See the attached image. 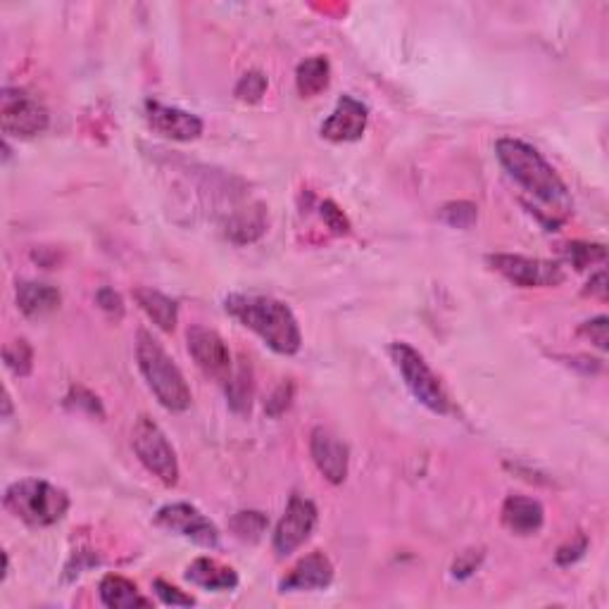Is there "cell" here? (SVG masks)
Listing matches in <instances>:
<instances>
[{"instance_id": "1", "label": "cell", "mask_w": 609, "mask_h": 609, "mask_svg": "<svg viewBox=\"0 0 609 609\" xmlns=\"http://www.w3.org/2000/svg\"><path fill=\"white\" fill-rule=\"evenodd\" d=\"M495 155L507 174L541 205L538 215L545 224L557 226L569 217L574 203L567 186L536 148L517 138H500L495 143Z\"/></svg>"}, {"instance_id": "2", "label": "cell", "mask_w": 609, "mask_h": 609, "mask_svg": "<svg viewBox=\"0 0 609 609\" xmlns=\"http://www.w3.org/2000/svg\"><path fill=\"white\" fill-rule=\"evenodd\" d=\"M226 312L238 319L246 329L255 331L274 353L295 355L303 343L298 319L291 307L269 295H246L234 293L226 298Z\"/></svg>"}, {"instance_id": "3", "label": "cell", "mask_w": 609, "mask_h": 609, "mask_svg": "<svg viewBox=\"0 0 609 609\" xmlns=\"http://www.w3.org/2000/svg\"><path fill=\"white\" fill-rule=\"evenodd\" d=\"M136 360L143 379L148 381V388L162 407L172 412H184L191 407V388H188L184 374L148 331H138Z\"/></svg>"}, {"instance_id": "4", "label": "cell", "mask_w": 609, "mask_h": 609, "mask_svg": "<svg viewBox=\"0 0 609 609\" xmlns=\"http://www.w3.org/2000/svg\"><path fill=\"white\" fill-rule=\"evenodd\" d=\"M5 510L22 519L24 524L43 529L53 526L65 517L69 510V495L62 488L48 481L24 479L8 486L5 491Z\"/></svg>"}, {"instance_id": "5", "label": "cell", "mask_w": 609, "mask_h": 609, "mask_svg": "<svg viewBox=\"0 0 609 609\" xmlns=\"http://www.w3.org/2000/svg\"><path fill=\"white\" fill-rule=\"evenodd\" d=\"M391 357L398 367V372L403 374L407 388L414 398L419 400L424 407H429L436 414H448L450 412V398L445 393V388L438 381V376L431 372L429 364L424 362V357L407 343H393L391 345Z\"/></svg>"}, {"instance_id": "6", "label": "cell", "mask_w": 609, "mask_h": 609, "mask_svg": "<svg viewBox=\"0 0 609 609\" xmlns=\"http://www.w3.org/2000/svg\"><path fill=\"white\" fill-rule=\"evenodd\" d=\"M131 445L138 460L150 474H155L165 486H177L179 483V462L177 452L169 445L167 436L153 419L138 417L131 431Z\"/></svg>"}, {"instance_id": "7", "label": "cell", "mask_w": 609, "mask_h": 609, "mask_svg": "<svg viewBox=\"0 0 609 609\" xmlns=\"http://www.w3.org/2000/svg\"><path fill=\"white\" fill-rule=\"evenodd\" d=\"M3 131L17 138H31L48 127V110L39 98L24 89H5L0 98Z\"/></svg>"}, {"instance_id": "8", "label": "cell", "mask_w": 609, "mask_h": 609, "mask_svg": "<svg viewBox=\"0 0 609 609\" xmlns=\"http://www.w3.org/2000/svg\"><path fill=\"white\" fill-rule=\"evenodd\" d=\"M317 526V507L315 502L293 493L288 500V507L276 524L274 531V550L279 557H288L312 536Z\"/></svg>"}, {"instance_id": "9", "label": "cell", "mask_w": 609, "mask_h": 609, "mask_svg": "<svg viewBox=\"0 0 609 609\" xmlns=\"http://www.w3.org/2000/svg\"><path fill=\"white\" fill-rule=\"evenodd\" d=\"M495 272H500L507 281L521 288H543V286H560L564 281V272L555 262L536 260V257L524 255H491L488 257Z\"/></svg>"}, {"instance_id": "10", "label": "cell", "mask_w": 609, "mask_h": 609, "mask_svg": "<svg viewBox=\"0 0 609 609\" xmlns=\"http://www.w3.org/2000/svg\"><path fill=\"white\" fill-rule=\"evenodd\" d=\"M155 524L172 533H179V536L203 545V548H217L219 543L217 526L188 502H174V505L162 507L155 514Z\"/></svg>"}, {"instance_id": "11", "label": "cell", "mask_w": 609, "mask_h": 609, "mask_svg": "<svg viewBox=\"0 0 609 609\" xmlns=\"http://www.w3.org/2000/svg\"><path fill=\"white\" fill-rule=\"evenodd\" d=\"M188 353L207 376L226 384L234 374L231 367V353L226 348L224 338L207 326H191L188 329Z\"/></svg>"}, {"instance_id": "12", "label": "cell", "mask_w": 609, "mask_h": 609, "mask_svg": "<svg viewBox=\"0 0 609 609\" xmlns=\"http://www.w3.org/2000/svg\"><path fill=\"white\" fill-rule=\"evenodd\" d=\"M146 119L150 129L158 131L160 136L174 138V141H193L203 134V119L191 115V112L167 108V105L148 100L146 103Z\"/></svg>"}, {"instance_id": "13", "label": "cell", "mask_w": 609, "mask_h": 609, "mask_svg": "<svg viewBox=\"0 0 609 609\" xmlns=\"http://www.w3.org/2000/svg\"><path fill=\"white\" fill-rule=\"evenodd\" d=\"M364 129H367V105L353 96H343L331 117L322 124V136L334 143H348L362 138Z\"/></svg>"}, {"instance_id": "14", "label": "cell", "mask_w": 609, "mask_h": 609, "mask_svg": "<svg viewBox=\"0 0 609 609\" xmlns=\"http://www.w3.org/2000/svg\"><path fill=\"white\" fill-rule=\"evenodd\" d=\"M310 450L312 460H315L317 469L324 474L326 481H331L334 486L345 481V476H348V448L338 441L334 433L319 426V429L312 431Z\"/></svg>"}, {"instance_id": "15", "label": "cell", "mask_w": 609, "mask_h": 609, "mask_svg": "<svg viewBox=\"0 0 609 609\" xmlns=\"http://www.w3.org/2000/svg\"><path fill=\"white\" fill-rule=\"evenodd\" d=\"M334 581V564L324 552H312L291 569V574L281 581V593L291 590H324Z\"/></svg>"}, {"instance_id": "16", "label": "cell", "mask_w": 609, "mask_h": 609, "mask_svg": "<svg viewBox=\"0 0 609 609\" xmlns=\"http://www.w3.org/2000/svg\"><path fill=\"white\" fill-rule=\"evenodd\" d=\"M545 521V512L541 502L524 495H510L502 505V524L507 526L517 536H533L541 531Z\"/></svg>"}, {"instance_id": "17", "label": "cell", "mask_w": 609, "mask_h": 609, "mask_svg": "<svg viewBox=\"0 0 609 609\" xmlns=\"http://www.w3.org/2000/svg\"><path fill=\"white\" fill-rule=\"evenodd\" d=\"M62 295L55 286L36 284V281H22L17 286V305L29 319L46 317L60 307Z\"/></svg>"}, {"instance_id": "18", "label": "cell", "mask_w": 609, "mask_h": 609, "mask_svg": "<svg viewBox=\"0 0 609 609\" xmlns=\"http://www.w3.org/2000/svg\"><path fill=\"white\" fill-rule=\"evenodd\" d=\"M186 579L205 590H234L238 586V574L234 569L215 560H207V557H198L188 567Z\"/></svg>"}, {"instance_id": "19", "label": "cell", "mask_w": 609, "mask_h": 609, "mask_svg": "<svg viewBox=\"0 0 609 609\" xmlns=\"http://www.w3.org/2000/svg\"><path fill=\"white\" fill-rule=\"evenodd\" d=\"M100 600L110 609H131V607H148L150 600L138 593L136 583L124 579V576L110 574L100 581Z\"/></svg>"}, {"instance_id": "20", "label": "cell", "mask_w": 609, "mask_h": 609, "mask_svg": "<svg viewBox=\"0 0 609 609\" xmlns=\"http://www.w3.org/2000/svg\"><path fill=\"white\" fill-rule=\"evenodd\" d=\"M134 298L136 303L141 305V310L146 312L162 331H174L179 319V307L172 298H167V295L160 291H153V288H136Z\"/></svg>"}, {"instance_id": "21", "label": "cell", "mask_w": 609, "mask_h": 609, "mask_svg": "<svg viewBox=\"0 0 609 609\" xmlns=\"http://www.w3.org/2000/svg\"><path fill=\"white\" fill-rule=\"evenodd\" d=\"M329 77H331L329 60L322 58V55H315V58H307L298 65V72H295V86H298L300 96L312 98L319 96V93L329 86Z\"/></svg>"}, {"instance_id": "22", "label": "cell", "mask_w": 609, "mask_h": 609, "mask_svg": "<svg viewBox=\"0 0 609 609\" xmlns=\"http://www.w3.org/2000/svg\"><path fill=\"white\" fill-rule=\"evenodd\" d=\"M269 521L265 514L260 512H238L234 519H231V531L236 533V538H241V541L255 543L260 541L262 533L267 531Z\"/></svg>"}, {"instance_id": "23", "label": "cell", "mask_w": 609, "mask_h": 609, "mask_svg": "<svg viewBox=\"0 0 609 609\" xmlns=\"http://www.w3.org/2000/svg\"><path fill=\"white\" fill-rule=\"evenodd\" d=\"M226 395H229V403L236 412L250 410V372L248 367H238L234 374L226 381Z\"/></svg>"}, {"instance_id": "24", "label": "cell", "mask_w": 609, "mask_h": 609, "mask_svg": "<svg viewBox=\"0 0 609 609\" xmlns=\"http://www.w3.org/2000/svg\"><path fill=\"white\" fill-rule=\"evenodd\" d=\"M5 364L15 372L17 376H27L31 372V364H34V350L27 341H15L5 348Z\"/></svg>"}, {"instance_id": "25", "label": "cell", "mask_w": 609, "mask_h": 609, "mask_svg": "<svg viewBox=\"0 0 609 609\" xmlns=\"http://www.w3.org/2000/svg\"><path fill=\"white\" fill-rule=\"evenodd\" d=\"M564 255H567V260L576 269H586L590 265H595V262L605 260L607 253L602 246H588V243H569L567 250H564Z\"/></svg>"}, {"instance_id": "26", "label": "cell", "mask_w": 609, "mask_h": 609, "mask_svg": "<svg viewBox=\"0 0 609 609\" xmlns=\"http://www.w3.org/2000/svg\"><path fill=\"white\" fill-rule=\"evenodd\" d=\"M267 91V77L260 72H248L246 77L238 81L236 86V96L246 103H257Z\"/></svg>"}, {"instance_id": "27", "label": "cell", "mask_w": 609, "mask_h": 609, "mask_svg": "<svg viewBox=\"0 0 609 609\" xmlns=\"http://www.w3.org/2000/svg\"><path fill=\"white\" fill-rule=\"evenodd\" d=\"M443 219L457 229H469L476 222V207L472 203H450L443 207Z\"/></svg>"}, {"instance_id": "28", "label": "cell", "mask_w": 609, "mask_h": 609, "mask_svg": "<svg viewBox=\"0 0 609 609\" xmlns=\"http://www.w3.org/2000/svg\"><path fill=\"white\" fill-rule=\"evenodd\" d=\"M155 593H158V598L165 602V605H172V607H191L196 605V598H191V595L181 593V590L177 586H172V583L162 581L158 579L153 583Z\"/></svg>"}, {"instance_id": "29", "label": "cell", "mask_w": 609, "mask_h": 609, "mask_svg": "<svg viewBox=\"0 0 609 609\" xmlns=\"http://www.w3.org/2000/svg\"><path fill=\"white\" fill-rule=\"evenodd\" d=\"M481 560H483V555L479 550L462 552V555L455 560V564H452V574H455L457 579H467V576H472L474 571L479 569Z\"/></svg>"}, {"instance_id": "30", "label": "cell", "mask_w": 609, "mask_h": 609, "mask_svg": "<svg viewBox=\"0 0 609 609\" xmlns=\"http://www.w3.org/2000/svg\"><path fill=\"white\" fill-rule=\"evenodd\" d=\"M96 303L100 305V310L108 312L110 317L122 319L124 315V303H122V295L112 291V288H100L96 293Z\"/></svg>"}, {"instance_id": "31", "label": "cell", "mask_w": 609, "mask_h": 609, "mask_svg": "<svg viewBox=\"0 0 609 609\" xmlns=\"http://www.w3.org/2000/svg\"><path fill=\"white\" fill-rule=\"evenodd\" d=\"M322 217H324V222L329 224V229L334 231V234H348V231H350V222L345 219L343 210H338L336 203H331V200L322 203Z\"/></svg>"}, {"instance_id": "32", "label": "cell", "mask_w": 609, "mask_h": 609, "mask_svg": "<svg viewBox=\"0 0 609 609\" xmlns=\"http://www.w3.org/2000/svg\"><path fill=\"white\" fill-rule=\"evenodd\" d=\"M581 334L598 345L600 350H607V317H595L581 326Z\"/></svg>"}, {"instance_id": "33", "label": "cell", "mask_w": 609, "mask_h": 609, "mask_svg": "<svg viewBox=\"0 0 609 609\" xmlns=\"http://www.w3.org/2000/svg\"><path fill=\"white\" fill-rule=\"evenodd\" d=\"M588 548L586 536H579L574 543L562 545L560 550H557V564H562V567H569L571 562H576L579 557H583V552Z\"/></svg>"}, {"instance_id": "34", "label": "cell", "mask_w": 609, "mask_h": 609, "mask_svg": "<svg viewBox=\"0 0 609 609\" xmlns=\"http://www.w3.org/2000/svg\"><path fill=\"white\" fill-rule=\"evenodd\" d=\"M293 398V386L284 384L276 388V393L272 395V400L267 403V412L272 414V417H279V414H284L288 410V405H291Z\"/></svg>"}, {"instance_id": "35", "label": "cell", "mask_w": 609, "mask_h": 609, "mask_svg": "<svg viewBox=\"0 0 609 609\" xmlns=\"http://www.w3.org/2000/svg\"><path fill=\"white\" fill-rule=\"evenodd\" d=\"M586 293H593V295H600L602 300L607 298V274L600 272L595 279H590V284L586 288Z\"/></svg>"}, {"instance_id": "36", "label": "cell", "mask_w": 609, "mask_h": 609, "mask_svg": "<svg viewBox=\"0 0 609 609\" xmlns=\"http://www.w3.org/2000/svg\"><path fill=\"white\" fill-rule=\"evenodd\" d=\"M5 417H10V395L5 393Z\"/></svg>"}]
</instances>
